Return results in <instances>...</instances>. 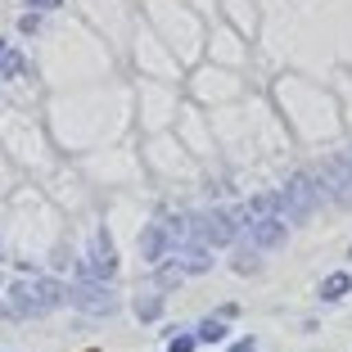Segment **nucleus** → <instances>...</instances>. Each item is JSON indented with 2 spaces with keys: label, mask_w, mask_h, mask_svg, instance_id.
Segmentation results:
<instances>
[{
  "label": "nucleus",
  "mask_w": 352,
  "mask_h": 352,
  "mask_svg": "<svg viewBox=\"0 0 352 352\" xmlns=\"http://www.w3.org/2000/svg\"><path fill=\"white\" fill-rule=\"evenodd\" d=\"M59 302H68V289L59 280H32V285H10V311L14 316H45Z\"/></svg>",
  "instance_id": "1"
},
{
  "label": "nucleus",
  "mask_w": 352,
  "mask_h": 352,
  "mask_svg": "<svg viewBox=\"0 0 352 352\" xmlns=\"http://www.w3.org/2000/svg\"><path fill=\"white\" fill-rule=\"evenodd\" d=\"M276 195H280V217H285V221L311 217V208L321 204V186H316L311 176H294L289 186H280Z\"/></svg>",
  "instance_id": "2"
},
{
  "label": "nucleus",
  "mask_w": 352,
  "mask_h": 352,
  "mask_svg": "<svg viewBox=\"0 0 352 352\" xmlns=\"http://www.w3.org/2000/svg\"><path fill=\"white\" fill-rule=\"evenodd\" d=\"M68 302L82 311H95V316H104V311H113V294H109V285L95 276H86L77 289H68Z\"/></svg>",
  "instance_id": "3"
},
{
  "label": "nucleus",
  "mask_w": 352,
  "mask_h": 352,
  "mask_svg": "<svg viewBox=\"0 0 352 352\" xmlns=\"http://www.w3.org/2000/svg\"><path fill=\"white\" fill-rule=\"evenodd\" d=\"M249 235H253V244H258L262 253H271V249H280V244L289 239V221H285V217H262V221H249Z\"/></svg>",
  "instance_id": "4"
},
{
  "label": "nucleus",
  "mask_w": 352,
  "mask_h": 352,
  "mask_svg": "<svg viewBox=\"0 0 352 352\" xmlns=\"http://www.w3.org/2000/svg\"><path fill=\"white\" fill-rule=\"evenodd\" d=\"M86 276H95V280H109L118 271V258H113V249H109V235L104 230H95V249H91V262H86Z\"/></svg>",
  "instance_id": "5"
},
{
  "label": "nucleus",
  "mask_w": 352,
  "mask_h": 352,
  "mask_svg": "<svg viewBox=\"0 0 352 352\" xmlns=\"http://www.w3.org/2000/svg\"><path fill=\"white\" fill-rule=\"evenodd\" d=\"M348 289H352V276H348V271H334L330 280H321V289H316V294H321V302H339Z\"/></svg>",
  "instance_id": "6"
},
{
  "label": "nucleus",
  "mask_w": 352,
  "mask_h": 352,
  "mask_svg": "<svg viewBox=\"0 0 352 352\" xmlns=\"http://www.w3.org/2000/svg\"><path fill=\"white\" fill-rule=\"evenodd\" d=\"M28 73V59H23L14 45H5V54H0V82H10V77H23Z\"/></svg>",
  "instance_id": "7"
},
{
  "label": "nucleus",
  "mask_w": 352,
  "mask_h": 352,
  "mask_svg": "<svg viewBox=\"0 0 352 352\" xmlns=\"http://www.w3.org/2000/svg\"><path fill=\"white\" fill-rule=\"evenodd\" d=\"M135 311H140V316L149 321V316H158V311H163V298H158V294H145V298L135 302Z\"/></svg>",
  "instance_id": "8"
},
{
  "label": "nucleus",
  "mask_w": 352,
  "mask_h": 352,
  "mask_svg": "<svg viewBox=\"0 0 352 352\" xmlns=\"http://www.w3.org/2000/svg\"><path fill=\"white\" fill-rule=\"evenodd\" d=\"M199 339H208V343L226 339V325H221V321H204V325H199Z\"/></svg>",
  "instance_id": "9"
},
{
  "label": "nucleus",
  "mask_w": 352,
  "mask_h": 352,
  "mask_svg": "<svg viewBox=\"0 0 352 352\" xmlns=\"http://www.w3.org/2000/svg\"><path fill=\"white\" fill-rule=\"evenodd\" d=\"M195 343H199V334H176V339H172V352H195Z\"/></svg>",
  "instance_id": "10"
},
{
  "label": "nucleus",
  "mask_w": 352,
  "mask_h": 352,
  "mask_svg": "<svg viewBox=\"0 0 352 352\" xmlns=\"http://www.w3.org/2000/svg\"><path fill=\"white\" fill-rule=\"evenodd\" d=\"M59 0H28V10H36V14H45V10H54Z\"/></svg>",
  "instance_id": "11"
},
{
  "label": "nucleus",
  "mask_w": 352,
  "mask_h": 352,
  "mask_svg": "<svg viewBox=\"0 0 352 352\" xmlns=\"http://www.w3.org/2000/svg\"><path fill=\"white\" fill-rule=\"evenodd\" d=\"M5 45H10V41H0V54H5Z\"/></svg>",
  "instance_id": "12"
}]
</instances>
